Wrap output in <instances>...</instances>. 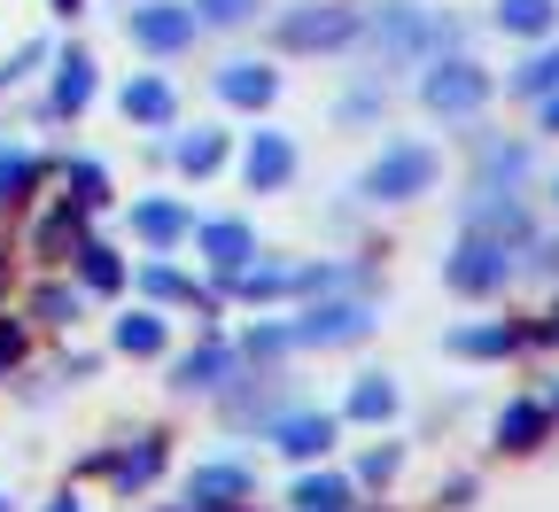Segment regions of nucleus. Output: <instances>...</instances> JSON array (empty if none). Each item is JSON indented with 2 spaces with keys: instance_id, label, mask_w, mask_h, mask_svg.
<instances>
[{
  "instance_id": "e433bc0d",
  "label": "nucleus",
  "mask_w": 559,
  "mask_h": 512,
  "mask_svg": "<svg viewBox=\"0 0 559 512\" xmlns=\"http://www.w3.org/2000/svg\"><path fill=\"white\" fill-rule=\"evenodd\" d=\"M0 512H9V497H0Z\"/></svg>"
},
{
  "instance_id": "7c9ffc66",
  "label": "nucleus",
  "mask_w": 559,
  "mask_h": 512,
  "mask_svg": "<svg viewBox=\"0 0 559 512\" xmlns=\"http://www.w3.org/2000/svg\"><path fill=\"white\" fill-rule=\"evenodd\" d=\"M140 287H148V296H187V279H179V272H164V264L140 272Z\"/></svg>"
},
{
  "instance_id": "dca6fc26",
  "label": "nucleus",
  "mask_w": 559,
  "mask_h": 512,
  "mask_svg": "<svg viewBox=\"0 0 559 512\" xmlns=\"http://www.w3.org/2000/svg\"><path fill=\"white\" fill-rule=\"evenodd\" d=\"M117 349H132V357H156V349H164V326H156L148 311H132V319H117Z\"/></svg>"
},
{
  "instance_id": "393cba45",
  "label": "nucleus",
  "mask_w": 559,
  "mask_h": 512,
  "mask_svg": "<svg viewBox=\"0 0 559 512\" xmlns=\"http://www.w3.org/2000/svg\"><path fill=\"white\" fill-rule=\"evenodd\" d=\"M412 47H419V16H412V9H389V55L404 62Z\"/></svg>"
},
{
  "instance_id": "72a5a7b5",
  "label": "nucleus",
  "mask_w": 559,
  "mask_h": 512,
  "mask_svg": "<svg viewBox=\"0 0 559 512\" xmlns=\"http://www.w3.org/2000/svg\"><path fill=\"white\" fill-rule=\"evenodd\" d=\"M0 365H16V334L9 326H0Z\"/></svg>"
},
{
  "instance_id": "1a4fd4ad",
  "label": "nucleus",
  "mask_w": 559,
  "mask_h": 512,
  "mask_svg": "<svg viewBox=\"0 0 559 512\" xmlns=\"http://www.w3.org/2000/svg\"><path fill=\"white\" fill-rule=\"evenodd\" d=\"M249 187H280V179H288L296 171V148H288V140H280V132H257V148H249Z\"/></svg>"
},
{
  "instance_id": "c85d7f7f",
  "label": "nucleus",
  "mask_w": 559,
  "mask_h": 512,
  "mask_svg": "<svg viewBox=\"0 0 559 512\" xmlns=\"http://www.w3.org/2000/svg\"><path fill=\"white\" fill-rule=\"evenodd\" d=\"M32 171H39V164L9 148V156H0V194H24V187H32Z\"/></svg>"
},
{
  "instance_id": "b1692460",
  "label": "nucleus",
  "mask_w": 559,
  "mask_h": 512,
  "mask_svg": "<svg viewBox=\"0 0 559 512\" xmlns=\"http://www.w3.org/2000/svg\"><path fill=\"white\" fill-rule=\"evenodd\" d=\"M506 342H513L506 326H474V334H451V349H459V357H498Z\"/></svg>"
},
{
  "instance_id": "412c9836",
  "label": "nucleus",
  "mask_w": 559,
  "mask_h": 512,
  "mask_svg": "<svg viewBox=\"0 0 559 512\" xmlns=\"http://www.w3.org/2000/svg\"><path fill=\"white\" fill-rule=\"evenodd\" d=\"M474 226H489V234H506V241H521V234H528V217H521L513 202H481V210H474Z\"/></svg>"
},
{
  "instance_id": "6e6552de",
  "label": "nucleus",
  "mask_w": 559,
  "mask_h": 512,
  "mask_svg": "<svg viewBox=\"0 0 559 512\" xmlns=\"http://www.w3.org/2000/svg\"><path fill=\"white\" fill-rule=\"evenodd\" d=\"M241 489H249V474H241V466H202V474L187 481V512H226Z\"/></svg>"
},
{
  "instance_id": "473e14b6",
  "label": "nucleus",
  "mask_w": 559,
  "mask_h": 512,
  "mask_svg": "<svg viewBox=\"0 0 559 512\" xmlns=\"http://www.w3.org/2000/svg\"><path fill=\"white\" fill-rule=\"evenodd\" d=\"M70 179H79V202H102V171H94V164H79Z\"/></svg>"
},
{
  "instance_id": "20e7f679",
  "label": "nucleus",
  "mask_w": 559,
  "mask_h": 512,
  "mask_svg": "<svg viewBox=\"0 0 559 512\" xmlns=\"http://www.w3.org/2000/svg\"><path fill=\"white\" fill-rule=\"evenodd\" d=\"M349 32H358V9H304V16L280 24V39H288V47H342Z\"/></svg>"
},
{
  "instance_id": "f8f14e48",
  "label": "nucleus",
  "mask_w": 559,
  "mask_h": 512,
  "mask_svg": "<svg viewBox=\"0 0 559 512\" xmlns=\"http://www.w3.org/2000/svg\"><path fill=\"white\" fill-rule=\"evenodd\" d=\"M218 94H226V102H241V109H257V102H272V70H257V62H234L226 79H218Z\"/></svg>"
},
{
  "instance_id": "4468645a",
  "label": "nucleus",
  "mask_w": 559,
  "mask_h": 512,
  "mask_svg": "<svg viewBox=\"0 0 559 512\" xmlns=\"http://www.w3.org/2000/svg\"><path fill=\"white\" fill-rule=\"evenodd\" d=\"M156 466H164V451H156V443H140V451L109 459V481H117V489H140V481H156Z\"/></svg>"
},
{
  "instance_id": "c756f323",
  "label": "nucleus",
  "mask_w": 559,
  "mask_h": 512,
  "mask_svg": "<svg viewBox=\"0 0 559 512\" xmlns=\"http://www.w3.org/2000/svg\"><path fill=\"white\" fill-rule=\"evenodd\" d=\"M194 9H202L210 24H241V16L257 9V0H194Z\"/></svg>"
},
{
  "instance_id": "f3484780",
  "label": "nucleus",
  "mask_w": 559,
  "mask_h": 512,
  "mask_svg": "<svg viewBox=\"0 0 559 512\" xmlns=\"http://www.w3.org/2000/svg\"><path fill=\"white\" fill-rule=\"evenodd\" d=\"M498 434H506V451H528L536 434H544V404H513V412L498 419Z\"/></svg>"
},
{
  "instance_id": "f704fd0d",
  "label": "nucleus",
  "mask_w": 559,
  "mask_h": 512,
  "mask_svg": "<svg viewBox=\"0 0 559 512\" xmlns=\"http://www.w3.org/2000/svg\"><path fill=\"white\" fill-rule=\"evenodd\" d=\"M544 124H551V132H559V102H551V109H544Z\"/></svg>"
},
{
  "instance_id": "9d476101",
  "label": "nucleus",
  "mask_w": 559,
  "mask_h": 512,
  "mask_svg": "<svg viewBox=\"0 0 559 512\" xmlns=\"http://www.w3.org/2000/svg\"><path fill=\"white\" fill-rule=\"evenodd\" d=\"M202 249L218 272H241L249 264V226H234V217H218V226H202Z\"/></svg>"
},
{
  "instance_id": "f03ea898",
  "label": "nucleus",
  "mask_w": 559,
  "mask_h": 512,
  "mask_svg": "<svg viewBox=\"0 0 559 512\" xmlns=\"http://www.w3.org/2000/svg\"><path fill=\"white\" fill-rule=\"evenodd\" d=\"M436 179V156L428 148H396V156H381L373 171H366V194L373 202H404V194H419Z\"/></svg>"
},
{
  "instance_id": "9b49d317",
  "label": "nucleus",
  "mask_w": 559,
  "mask_h": 512,
  "mask_svg": "<svg viewBox=\"0 0 559 512\" xmlns=\"http://www.w3.org/2000/svg\"><path fill=\"white\" fill-rule=\"evenodd\" d=\"M226 373H234V349H194V357H179V389H226Z\"/></svg>"
},
{
  "instance_id": "a211bd4d",
  "label": "nucleus",
  "mask_w": 559,
  "mask_h": 512,
  "mask_svg": "<svg viewBox=\"0 0 559 512\" xmlns=\"http://www.w3.org/2000/svg\"><path fill=\"white\" fill-rule=\"evenodd\" d=\"M132 226L148 234V241H179V234H187V210H179V202H148V210L132 217Z\"/></svg>"
},
{
  "instance_id": "a878e982",
  "label": "nucleus",
  "mask_w": 559,
  "mask_h": 512,
  "mask_svg": "<svg viewBox=\"0 0 559 512\" xmlns=\"http://www.w3.org/2000/svg\"><path fill=\"white\" fill-rule=\"evenodd\" d=\"M79 257H86V279H94V287H117V279H124V264H117V257H109L102 241H86Z\"/></svg>"
},
{
  "instance_id": "aec40b11",
  "label": "nucleus",
  "mask_w": 559,
  "mask_h": 512,
  "mask_svg": "<svg viewBox=\"0 0 559 512\" xmlns=\"http://www.w3.org/2000/svg\"><path fill=\"white\" fill-rule=\"evenodd\" d=\"M288 287H304V272H280V264L249 272V264H241V296H288Z\"/></svg>"
},
{
  "instance_id": "5701e85b",
  "label": "nucleus",
  "mask_w": 559,
  "mask_h": 512,
  "mask_svg": "<svg viewBox=\"0 0 559 512\" xmlns=\"http://www.w3.org/2000/svg\"><path fill=\"white\" fill-rule=\"evenodd\" d=\"M349 412H358V419H389V412H396V389H389V381H358Z\"/></svg>"
},
{
  "instance_id": "2eb2a0df",
  "label": "nucleus",
  "mask_w": 559,
  "mask_h": 512,
  "mask_svg": "<svg viewBox=\"0 0 559 512\" xmlns=\"http://www.w3.org/2000/svg\"><path fill=\"white\" fill-rule=\"evenodd\" d=\"M55 102H62V109H86V102H94V62H86V55H70V62H62Z\"/></svg>"
},
{
  "instance_id": "cd10ccee",
  "label": "nucleus",
  "mask_w": 559,
  "mask_h": 512,
  "mask_svg": "<svg viewBox=\"0 0 559 512\" xmlns=\"http://www.w3.org/2000/svg\"><path fill=\"white\" fill-rule=\"evenodd\" d=\"M551 86H559V47H551V55H536V62L521 70V94H551Z\"/></svg>"
},
{
  "instance_id": "7ed1b4c3",
  "label": "nucleus",
  "mask_w": 559,
  "mask_h": 512,
  "mask_svg": "<svg viewBox=\"0 0 559 512\" xmlns=\"http://www.w3.org/2000/svg\"><path fill=\"white\" fill-rule=\"evenodd\" d=\"M506 272H513L506 241H466V249L451 257V287H466V296H489V287H506Z\"/></svg>"
},
{
  "instance_id": "4c0bfd02",
  "label": "nucleus",
  "mask_w": 559,
  "mask_h": 512,
  "mask_svg": "<svg viewBox=\"0 0 559 512\" xmlns=\"http://www.w3.org/2000/svg\"><path fill=\"white\" fill-rule=\"evenodd\" d=\"M62 9H70V0H62Z\"/></svg>"
},
{
  "instance_id": "bb28decb",
  "label": "nucleus",
  "mask_w": 559,
  "mask_h": 512,
  "mask_svg": "<svg viewBox=\"0 0 559 512\" xmlns=\"http://www.w3.org/2000/svg\"><path fill=\"white\" fill-rule=\"evenodd\" d=\"M296 504H304V512H342V481H326V474H319V481H304V489H296Z\"/></svg>"
},
{
  "instance_id": "423d86ee",
  "label": "nucleus",
  "mask_w": 559,
  "mask_h": 512,
  "mask_svg": "<svg viewBox=\"0 0 559 512\" xmlns=\"http://www.w3.org/2000/svg\"><path fill=\"white\" fill-rule=\"evenodd\" d=\"M272 443L288 451V459H319V451L334 443V419H326V412H288V419L272 427Z\"/></svg>"
},
{
  "instance_id": "4be33fe9",
  "label": "nucleus",
  "mask_w": 559,
  "mask_h": 512,
  "mask_svg": "<svg viewBox=\"0 0 559 512\" xmlns=\"http://www.w3.org/2000/svg\"><path fill=\"white\" fill-rule=\"evenodd\" d=\"M218 156H226V140H218V132H194L187 148H179V164H187L194 179H202V171H218Z\"/></svg>"
},
{
  "instance_id": "c9c22d12",
  "label": "nucleus",
  "mask_w": 559,
  "mask_h": 512,
  "mask_svg": "<svg viewBox=\"0 0 559 512\" xmlns=\"http://www.w3.org/2000/svg\"><path fill=\"white\" fill-rule=\"evenodd\" d=\"M55 512H79V504H55Z\"/></svg>"
},
{
  "instance_id": "0eeeda50",
  "label": "nucleus",
  "mask_w": 559,
  "mask_h": 512,
  "mask_svg": "<svg viewBox=\"0 0 559 512\" xmlns=\"http://www.w3.org/2000/svg\"><path fill=\"white\" fill-rule=\"evenodd\" d=\"M132 39L140 47H187L194 39V9H132Z\"/></svg>"
},
{
  "instance_id": "2f4dec72",
  "label": "nucleus",
  "mask_w": 559,
  "mask_h": 512,
  "mask_svg": "<svg viewBox=\"0 0 559 512\" xmlns=\"http://www.w3.org/2000/svg\"><path fill=\"white\" fill-rule=\"evenodd\" d=\"M39 319H79V296H62V287H47V296H39Z\"/></svg>"
},
{
  "instance_id": "f257e3e1",
  "label": "nucleus",
  "mask_w": 559,
  "mask_h": 512,
  "mask_svg": "<svg viewBox=\"0 0 559 512\" xmlns=\"http://www.w3.org/2000/svg\"><path fill=\"white\" fill-rule=\"evenodd\" d=\"M419 94H428L436 117H474L489 102V79H481L474 62H443V70H428V86H419Z\"/></svg>"
},
{
  "instance_id": "39448f33",
  "label": "nucleus",
  "mask_w": 559,
  "mask_h": 512,
  "mask_svg": "<svg viewBox=\"0 0 559 512\" xmlns=\"http://www.w3.org/2000/svg\"><path fill=\"white\" fill-rule=\"evenodd\" d=\"M366 326H373V311H366V303H319L288 342H358Z\"/></svg>"
},
{
  "instance_id": "ddd939ff",
  "label": "nucleus",
  "mask_w": 559,
  "mask_h": 512,
  "mask_svg": "<svg viewBox=\"0 0 559 512\" xmlns=\"http://www.w3.org/2000/svg\"><path fill=\"white\" fill-rule=\"evenodd\" d=\"M124 117H140V124H164V117H171V86H164V79H140V86H124Z\"/></svg>"
},
{
  "instance_id": "6ab92c4d",
  "label": "nucleus",
  "mask_w": 559,
  "mask_h": 512,
  "mask_svg": "<svg viewBox=\"0 0 559 512\" xmlns=\"http://www.w3.org/2000/svg\"><path fill=\"white\" fill-rule=\"evenodd\" d=\"M498 24L506 32H544L551 24V0H498Z\"/></svg>"
}]
</instances>
